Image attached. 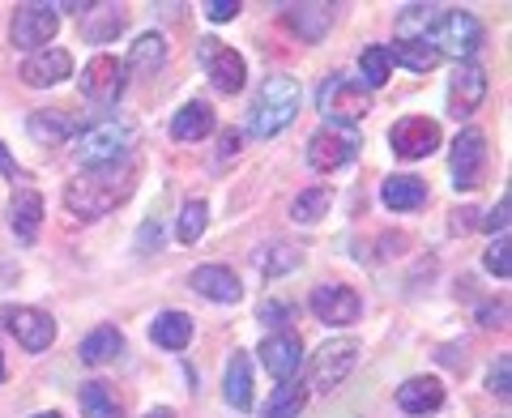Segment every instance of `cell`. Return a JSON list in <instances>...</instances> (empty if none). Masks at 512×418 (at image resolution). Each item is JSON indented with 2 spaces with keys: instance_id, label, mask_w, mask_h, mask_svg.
Returning a JSON list of instances; mask_svg holds the SVG:
<instances>
[{
  "instance_id": "obj_1",
  "label": "cell",
  "mask_w": 512,
  "mask_h": 418,
  "mask_svg": "<svg viewBox=\"0 0 512 418\" xmlns=\"http://www.w3.org/2000/svg\"><path fill=\"white\" fill-rule=\"evenodd\" d=\"M133 184H137V167L133 163H116V167H99V171H86L77 180L64 184V209L73 218H107L111 209H120L128 197H133Z\"/></svg>"
},
{
  "instance_id": "obj_2",
  "label": "cell",
  "mask_w": 512,
  "mask_h": 418,
  "mask_svg": "<svg viewBox=\"0 0 512 418\" xmlns=\"http://www.w3.org/2000/svg\"><path fill=\"white\" fill-rule=\"evenodd\" d=\"M299 103H303V86L295 82V77H286V73L265 77L252 107H248V133L252 137H278L282 128L295 124Z\"/></svg>"
},
{
  "instance_id": "obj_3",
  "label": "cell",
  "mask_w": 512,
  "mask_h": 418,
  "mask_svg": "<svg viewBox=\"0 0 512 418\" xmlns=\"http://www.w3.org/2000/svg\"><path fill=\"white\" fill-rule=\"evenodd\" d=\"M137 146V128L128 120H103V124H90L82 137H77V163L86 171H99V167H116L128 163V150Z\"/></svg>"
},
{
  "instance_id": "obj_4",
  "label": "cell",
  "mask_w": 512,
  "mask_h": 418,
  "mask_svg": "<svg viewBox=\"0 0 512 418\" xmlns=\"http://www.w3.org/2000/svg\"><path fill=\"white\" fill-rule=\"evenodd\" d=\"M316 107H320V116H325L333 128H359L363 116L372 111V94H367V86L359 82H346L342 73H333L320 82V94H316Z\"/></svg>"
},
{
  "instance_id": "obj_5",
  "label": "cell",
  "mask_w": 512,
  "mask_h": 418,
  "mask_svg": "<svg viewBox=\"0 0 512 418\" xmlns=\"http://www.w3.org/2000/svg\"><path fill=\"white\" fill-rule=\"evenodd\" d=\"M355 367H359V342H355V337H333V342H325V346H320L316 355H312L308 380H312V389L325 397V393H333V389H342Z\"/></svg>"
},
{
  "instance_id": "obj_6",
  "label": "cell",
  "mask_w": 512,
  "mask_h": 418,
  "mask_svg": "<svg viewBox=\"0 0 512 418\" xmlns=\"http://www.w3.org/2000/svg\"><path fill=\"white\" fill-rule=\"evenodd\" d=\"M431 47L440 56H457L461 64H470V56L483 47V22L466 9H444L436 30H431Z\"/></svg>"
},
{
  "instance_id": "obj_7",
  "label": "cell",
  "mask_w": 512,
  "mask_h": 418,
  "mask_svg": "<svg viewBox=\"0 0 512 418\" xmlns=\"http://www.w3.org/2000/svg\"><path fill=\"white\" fill-rule=\"evenodd\" d=\"M0 325H5L13 337H18V346H26L30 355H39L56 342V320L47 316L43 308H26V303H9V308H0Z\"/></svg>"
},
{
  "instance_id": "obj_8",
  "label": "cell",
  "mask_w": 512,
  "mask_h": 418,
  "mask_svg": "<svg viewBox=\"0 0 512 418\" xmlns=\"http://www.w3.org/2000/svg\"><path fill=\"white\" fill-rule=\"evenodd\" d=\"M197 56H201L205 77H210V82H214L222 94H239V90H244L248 64H244V56H239L235 47L218 43V39H201V43H197Z\"/></svg>"
},
{
  "instance_id": "obj_9",
  "label": "cell",
  "mask_w": 512,
  "mask_h": 418,
  "mask_svg": "<svg viewBox=\"0 0 512 418\" xmlns=\"http://www.w3.org/2000/svg\"><path fill=\"white\" fill-rule=\"evenodd\" d=\"M448 167H453V188L457 192H474L478 184H483V171H487V137L478 133V128H461L457 141H453Z\"/></svg>"
},
{
  "instance_id": "obj_10",
  "label": "cell",
  "mask_w": 512,
  "mask_h": 418,
  "mask_svg": "<svg viewBox=\"0 0 512 418\" xmlns=\"http://www.w3.org/2000/svg\"><path fill=\"white\" fill-rule=\"evenodd\" d=\"M56 30H60L56 5H18V13H13V22H9V39H13V47L39 52V47L56 39Z\"/></svg>"
},
{
  "instance_id": "obj_11",
  "label": "cell",
  "mask_w": 512,
  "mask_h": 418,
  "mask_svg": "<svg viewBox=\"0 0 512 418\" xmlns=\"http://www.w3.org/2000/svg\"><path fill=\"white\" fill-rule=\"evenodd\" d=\"M389 146L397 158H406V163L427 158V154L440 150V124L427 120V116H402L389 128Z\"/></svg>"
},
{
  "instance_id": "obj_12",
  "label": "cell",
  "mask_w": 512,
  "mask_h": 418,
  "mask_svg": "<svg viewBox=\"0 0 512 418\" xmlns=\"http://www.w3.org/2000/svg\"><path fill=\"white\" fill-rule=\"evenodd\" d=\"M77 86H82V94H86V99L90 103H116L120 99V94H124V86H128V69H124V64L116 60V56H94L90 64H86V69H82V82H77Z\"/></svg>"
},
{
  "instance_id": "obj_13",
  "label": "cell",
  "mask_w": 512,
  "mask_h": 418,
  "mask_svg": "<svg viewBox=\"0 0 512 418\" xmlns=\"http://www.w3.org/2000/svg\"><path fill=\"white\" fill-rule=\"evenodd\" d=\"M256 355H261V367L269 376L278 384H286V380H295L299 367H303V342H299V333L282 329V333H269Z\"/></svg>"
},
{
  "instance_id": "obj_14",
  "label": "cell",
  "mask_w": 512,
  "mask_h": 418,
  "mask_svg": "<svg viewBox=\"0 0 512 418\" xmlns=\"http://www.w3.org/2000/svg\"><path fill=\"white\" fill-rule=\"evenodd\" d=\"M350 158H359V137L342 133V128H320V133L308 141V167L312 171H338Z\"/></svg>"
},
{
  "instance_id": "obj_15",
  "label": "cell",
  "mask_w": 512,
  "mask_h": 418,
  "mask_svg": "<svg viewBox=\"0 0 512 418\" xmlns=\"http://www.w3.org/2000/svg\"><path fill=\"white\" fill-rule=\"evenodd\" d=\"M487 99V73L478 64H457L453 82H448V116L470 120Z\"/></svg>"
},
{
  "instance_id": "obj_16",
  "label": "cell",
  "mask_w": 512,
  "mask_h": 418,
  "mask_svg": "<svg viewBox=\"0 0 512 418\" xmlns=\"http://www.w3.org/2000/svg\"><path fill=\"white\" fill-rule=\"evenodd\" d=\"M312 312H316V320H325V325H333V329H346V325H355L359 320V312H363V303H359V295L350 291V286H316L312 291Z\"/></svg>"
},
{
  "instance_id": "obj_17",
  "label": "cell",
  "mask_w": 512,
  "mask_h": 418,
  "mask_svg": "<svg viewBox=\"0 0 512 418\" xmlns=\"http://www.w3.org/2000/svg\"><path fill=\"white\" fill-rule=\"evenodd\" d=\"M73 73V56L64 47H39L22 60V82L35 86V90H47V86H60L64 77Z\"/></svg>"
},
{
  "instance_id": "obj_18",
  "label": "cell",
  "mask_w": 512,
  "mask_h": 418,
  "mask_svg": "<svg viewBox=\"0 0 512 418\" xmlns=\"http://www.w3.org/2000/svg\"><path fill=\"white\" fill-rule=\"evenodd\" d=\"M188 286L197 291L201 299H210V303H239L244 299V286H239V278H235V269H227V265H197L188 273Z\"/></svg>"
},
{
  "instance_id": "obj_19",
  "label": "cell",
  "mask_w": 512,
  "mask_h": 418,
  "mask_svg": "<svg viewBox=\"0 0 512 418\" xmlns=\"http://www.w3.org/2000/svg\"><path fill=\"white\" fill-rule=\"evenodd\" d=\"M9 227L22 244H35L39 239V227H43V197L35 188H18L9 197Z\"/></svg>"
},
{
  "instance_id": "obj_20",
  "label": "cell",
  "mask_w": 512,
  "mask_h": 418,
  "mask_svg": "<svg viewBox=\"0 0 512 418\" xmlns=\"http://www.w3.org/2000/svg\"><path fill=\"white\" fill-rule=\"evenodd\" d=\"M444 406V384L436 376H410L402 389H397V410L406 414H436Z\"/></svg>"
},
{
  "instance_id": "obj_21",
  "label": "cell",
  "mask_w": 512,
  "mask_h": 418,
  "mask_svg": "<svg viewBox=\"0 0 512 418\" xmlns=\"http://www.w3.org/2000/svg\"><path fill=\"white\" fill-rule=\"evenodd\" d=\"M210 133H214V107L201 103V99L184 103L171 116V137L175 141H201V137H210Z\"/></svg>"
},
{
  "instance_id": "obj_22",
  "label": "cell",
  "mask_w": 512,
  "mask_h": 418,
  "mask_svg": "<svg viewBox=\"0 0 512 418\" xmlns=\"http://www.w3.org/2000/svg\"><path fill=\"white\" fill-rule=\"evenodd\" d=\"M440 13H444L440 5H406L397 13V43H431Z\"/></svg>"
},
{
  "instance_id": "obj_23",
  "label": "cell",
  "mask_w": 512,
  "mask_h": 418,
  "mask_svg": "<svg viewBox=\"0 0 512 418\" xmlns=\"http://www.w3.org/2000/svg\"><path fill=\"white\" fill-rule=\"evenodd\" d=\"M380 201L389 209H397V214H410V209H419L427 201V184L419 175H389L380 188Z\"/></svg>"
},
{
  "instance_id": "obj_24",
  "label": "cell",
  "mask_w": 512,
  "mask_h": 418,
  "mask_svg": "<svg viewBox=\"0 0 512 418\" xmlns=\"http://www.w3.org/2000/svg\"><path fill=\"white\" fill-rule=\"evenodd\" d=\"M124 350V333L116 329V325H99L94 333H86L82 337V346H77V355H82V363L86 367H103V363H111Z\"/></svg>"
},
{
  "instance_id": "obj_25",
  "label": "cell",
  "mask_w": 512,
  "mask_h": 418,
  "mask_svg": "<svg viewBox=\"0 0 512 418\" xmlns=\"http://www.w3.org/2000/svg\"><path fill=\"white\" fill-rule=\"evenodd\" d=\"M282 18H286V26H291L303 43L325 39V30H329V22H333V18H329V5H286Z\"/></svg>"
},
{
  "instance_id": "obj_26",
  "label": "cell",
  "mask_w": 512,
  "mask_h": 418,
  "mask_svg": "<svg viewBox=\"0 0 512 418\" xmlns=\"http://www.w3.org/2000/svg\"><path fill=\"white\" fill-rule=\"evenodd\" d=\"M222 397H227L235 410H252V363H248V355H231L227 376H222Z\"/></svg>"
},
{
  "instance_id": "obj_27",
  "label": "cell",
  "mask_w": 512,
  "mask_h": 418,
  "mask_svg": "<svg viewBox=\"0 0 512 418\" xmlns=\"http://www.w3.org/2000/svg\"><path fill=\"white\" fill-rule=\"evenodd\" d=\"M150 337H154V346H163V350H184L192 342V316H184V312L154 316Z\"/></svg>"
},
{
  "instance_id": "obj_28",
  "label": "cell",
  "mask_w": 512,
  "mask_h": 418,
  "mask_svg": "<svg viewBox=\"0 0 512 418\" xmlns=\"http://www.w3.org/2000/svg\"><path fill=\"white\" fill-rule=\"evenodd\" d=\"M30 137L39 141V146H60V141L73 137V120L64 116V111H30Z\"/></svg>"
},
{
  "instance_id": "obj_29",
  "label": "cell",
  "mask_w": 512,
  "mask_h": 418,
  "mask_svg": "<svg viewBox=\"0 0 512 418\" xmlns=\"http://www.w3.org/2000/svg\"><path fill=\"white\" fill-rule=\"evenodd\" d=\"M167 64V39L163 35H137L133 43V52H128V64L124 69H133V73H158Z\"/></svg>"
},
{
  "instance_id": "obj_30",
  "label": "cell",
  "mask_w": 512,
  "mask_h": 418,
  "mask_svg": "<svg viewBox=\"0 0 512 418\" xmlns=\"http://www.w3.org/2000/svg\"><path fill=\"white\" fill-rule=\"evenodd\" d=\"M124 22L128 18H124L120 5H90L82 30H86V39H94V43H111L124 30Z\"/></svg>"
},
{
  "instance_id": "obj_31",
  "label": "cell",
  "mask_w": 512,
  "mask_h": 418,
  "mask_svg": "<svg viewBox=\"0 0 512 418\" xmlns=\"http://www.w3.org/2000/svg\"><path fill=\"white\" fill-rule=\"evenodd\" d=\"M77 401H82L86 418H124V406H120L116 393H111L103 380L82 384V393H77Z\"/></svg>"
},
{
  "instance_id": "obj_32",
  "label": "cell",
  "mask_w": 512,
  "mask_h": 418,
  "mask_svg": "<svg viewBox=\"0 0 512 418\" xmlns=\"http://www.w3.org/2000/svg\"><path fill=\"white\" fill-rule=\"evenodd\" d=\"M303 401H308V389H303L299 380H286V384H278V389H274V397L265 401L261 418H299Z\"/></svg>"
},
{
  "instance_id": "obj_33",
  "label": "cell",
  "mask_w": 512,
  "mask_h": 418,
  "mask_svg": "<svg viewBox=\"0 0 512 418\" xmlns=\"http://www.w3.org/2000/svg\"><path fill=\"white\" fill-rule=\"evenodd\" d=\"M389 60L406 64V69H414V73H431L444 56H440L431 43H393V47H389Z\"/></svg>"
},
{
  "instance_id": "obj_34",
  "label": "cell",
  "mask_w": 512,
  "mask_h": 418,
  "mask_svg": "<svg viewBox=\"0 0 512 418\" xmlns=\"http://www.w3.org/2000/svg\"><path fill=\"white\" fill-rule=\"evenodd\" d=\"M329 205H333L329 188H308V192H299V197L291 201V218L303 222V227H312V222H320L329 214Z\"/></svg>"
},
{
  "instance_id": "obj_35",
  "label": "cell",
  "mask_w": 512,
  "mask_h": 418,
  "mask_svg": "<svg viewBox=\"0 0 512 418\" xmlns=\"http://www.w3.org/2000/svg\"><path fill=\"white\" fill-rule=\"evenodd\" d=\"M389 69H393L389 47H380V43L363 47V56H359V73H363V86H367V90H376V86L389 82Z\"/></svg>"
},
{
  "instance_id": "obj_36",
  "label": "cell",
  "mask_w": 512,
  "mask_h": 418,
  "mask_svg": "<svg viewBox=\"0 0 512 418\" xmlns=\"http://www.w3.org/2000/svg\"><path fill=\"white\" fill-rule=\"evenodd\" d=\"M205 222H210V205L188 201L180 209V222H175V239H180V244H197V239L205 235Z\"/></svg>"
},
{
  "instance_id": "obj_37",
  "label": "cell",
  "mask_w": 512,
  "mask_h": 418,
  "mask_svg": "<svg viewBox=\"0 0 512 418\" xmlns=\"http://www.w3.org/2000/svg\"><path fill=\"white\" fill-rule=\"evenodd\" d=\"M256 265H261L265 278H278V273H291L299 265V252L286 248V244H274V248H265L261 256H256Z\"/></svg>"
},
{
  "instance_id": "obj_38",
  "label": "cell",
  "mask_w": 512,
  "mask_h": 418,
  "mask_svg": "<svg viewBox=\"0 0 512 418\" xmlns=\"http://www.w3.org/2000/svg\"><path fill=\"white\" fill-rule=\"evenodd\" d=\"M487 393H491V397H500V401L512 397V359H508V355L495 359L491 376H487Z\"/></svg>"
},
{
  "instance_id": "obj_39",
  "label": "cell",
  "mask_w": 512,
  "mask_h": 418,
  "mask_svg": "<svg viewBox=\"0 0 512 418\" xmlns=\"http://www.w3.org/2000/svg\"><path fill=\"white\" fill-rule=\"evenodd\" d=\"M512 244H508V235H495V244L487 248V256H483V265L495 273V278H508L512 273Z\"/></svg>"
},
{
  "instance_id": "obj_40",
  "label": "cell",
  "mask_w": 512,
  "mask_h": 418,
  "mask_svg": "<svg viewBox=\"0 0 512 418\" xmlns=\"http://www.w3.org/2000/svg\"><path fill=\"white\" fill-rule=\"evenodd\" d=\"M508 218H512V197L504 192V197H500V205H495L491 214H487L483 222H478V227H487L491 235H504V231H508Z\"/></svg>"
},
{
  "instance_id": "obj_41",
  "label": "cell",
  "mask_w": 512,
  "mask_h": 418,
  "mask_svg": "<svg viewBox=\"0 0 512 418\" xmlns=\"http://www.w3.org/2000/svg\"><path fill=\"white\" fill-rule=\"evenodd\" d=\"M158 248H163V222L150 218L146 227L137 231V252H158Z\"/></svg>"
},
{
  "instance_id": "obj_42",
  "label": "cell",
  "mask_w": 512,
  "mask_h": 418,
  "mask_svg": "<svg viewBox=\"0 0 512 418\" xmlns=\"http://www.w3.org/2000/svg\"><path fill=\"white\" fill-rule=\"evenodd\" d=\"M261 320H265V325H286V320H295V303L269 299V303H261Z\"/></svg>"
},
{
  "instance_id": "obj_43",
  "label": "cell",
  "mask_w": 512,
  "mask_h": 418,
  "mask_svg": "<svg viewBox=\"0 0 512 418\" xmlns=\"http://www.w3.org/2000/svg\"><path fill=\"white\" fill-rule=\"evenodd\" d=\"M205 18H210V22H231V18H239V0H210V5H205Z\"/></svg>"
},
{
  "instance_id": "obj_44",
  "label": "cell",
  "mask_w": 512,
  "mask_h": 418,
  "mask_svg": "<svg viewBox=\"0 0 512 418\" xmlns=\"http://www.w3.org/2000/svg\"><path fill=\"white\" fill-rule=\"evenodd\" d=\"M504 316H508V303H504V299H500V303H487V308L478 312V325H487V329H504V325H508Z\"/></svg>"
},
{
  "instance_id": "obj_45",
  "label": "cell",
  "mask_w": 512,
  "mask_h": 418,
  "mask_svg": "<svg viewBox=\"0 0 512 418\" xmlns=\"http://www.w3.org/2000/svg\"><path fill=\"white\" fill-rule=\"evenodd\" d=\"M470 227H478V209H457L453 214V231H470Z\"/></svg>"
},
{
  "instance_id": "obj_46",
  "label": "cell",
  "mask_w": 512,
  "mask_h": 418,
  "mask_svg": "<svg viewBox=\"0 0 512 418\" xmlns=\"http://www.w3.org/2000/svg\"><path fill=\"white\" fill-rule=\"evenodd\" d=\"M235 150H239V133H222V141H218V158H235Z\"/></svg>"
},
{
  "instance_id": "obj_47",
  "label": "cell",
  "mask_w": 512,
  "mask_h": 418,
  "mask_svg": "<svg viewBox=\"0 0 512 418\" xmlns=\"http://www.w3.org/2000/svg\"><path fill=\"white\" fill-rule=\"evenodd\" d=\"M0 171H5V175H9V180H13V184H18V163H13V158H9V150H5V141H0Z\"/></svg>"
},
{
  "instance_id": "obj_48",
  "label": "cell",
  "mask_w": 512,
  "mask_h": 418,
  "mask_svg": "<svg viewBox=\"0 0 512 418\" xmlns=\"http://www.w3.org/2000/svg\"><path fill=\"white\" fill-rule=\"evenodd\" d=\"M146 418H175V410H167V406H154Z\"/></svg>"
},
{
  "instance_id": "obj_49",
  "label": "cell",
  "mask_w": 512,
  "mask_h": 418,
  "mask_svg": "<svg viewBox=\"0 0 512 418\" xmlns=\"http://www.w3.org/2000/svg\"><path fill=\"white\" fill-rule=\"evenodd\" d=\"M0 380H5V355H0Z\"/></svg>"
},
{
  "instance_id": "obj_50",
  "label": "cell",
  "mask_w": 512,
  "mask_h": 418,
  "mask_svg": "<svg viewBox=\"0 0 512 418\" xmlns=\"http://www.w3.org/2000/svg\"><path fill=\"white\" fill-rule=\"evenodd\" d=\"M35 418H64V414H35Z\"/></svg>"
}]
</instances>
